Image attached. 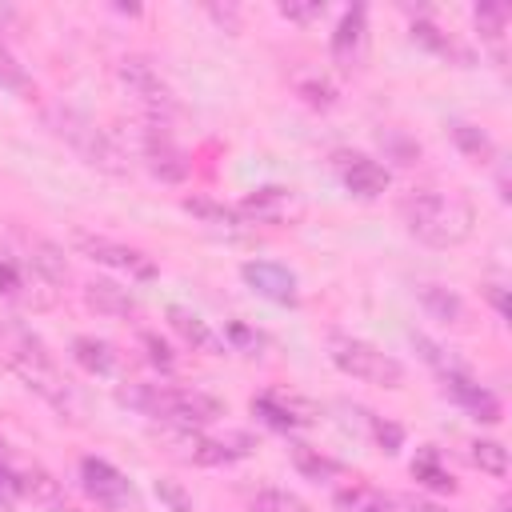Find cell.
I'll list each match as a JSON object with an SVG mask.
<instances>
[{
  "label": "cell",
  "instance_id": "1",
  "mask_svg": "<svg viewBox=\"0 0 512 512\" xmlns=\"http://www.w3.org/2000/svg\"><path fill=\"white\" fill-rule=\"evenodd\" d=\"M408 232L428 244V248H456L472 236L476 208L460 192H440V188H416L400 204Z\"/></svg>",
  "mask_w": 512,
  "mask_h": 512
},
{
  "label": "cell",
  "instance_id": "2",
  "mask_svg": "<svg viewBox=\"0 0 512 512\" xmlns=\"http://www.w3.org/2000/svg\"><path fill=\"white\" fill-rule=\"evenodd\" d=\"M120 404L152 416V420H164L180 432H192V428H204L212 420L224 416V404L200 388H164V384H128L116 392Z\"/></svg>",
  "mask_w": 512,
  "mask_h": 512
},
{
  "label": "cell",
  "instance_id": "3",
  "mask_svg": "<svg viewBox=\"0 0 512 512\" xmlns=\"http://www.w3.org/2000/svg\"><path fill=\"white\" fill-rule=\"evenodd\" d=\"M48 124H52V132H56L84 164H92V168H100V172H112V176L128 172L124 148L112 140V132H104V128H100L96 120H88L84 112L52 108V112H48Z\"/></svg>",
  "mask_w": 512,
  "mask_h": 512
},
{
  "label": "cell",
  "instance_id": "4",
  "mask_svg": "<svg viewBox=\"0 0 512 512\" xmlns=\"http://www.w3.org/2000/svg\"><path fill=\"white\" fill-rule=\"evenodd\" d=\"M8 364H12V372H16L36 396H44L52 408H60V412L72 408V388H68L64 372L56 368V360L44 352V344H40L36 336L12 332V340H8Z\"/></svg>",
  "mask_w": 512,
  "mask_h": 512
},
{
  "label": "cell",
  "instance_id": "5",
  "mask_svg": "<svg viewBox=\"0 0 512 512\" xmlns=\"http://www.w3.org/2000/svg\"><path fill=\"white\" fill-rule=\"evenodd\" d=\"M328 356L340 372L364 380V384H380V388H400L404 384V364L388 352H380L376 344L368 340H356V336H328Z\"/></svg>",
  "mask_w": 512,
  "mask_h": 512
},
{
  "label": "cell",
  "instance_id": "6",
  "mask_svg": "<svg viewBox=\"0 0 512 512\" xmlns=\"http://www.w3.org/2000/svg\"><path fill=\"white\" fill-rule=\"evenodd\" d=\"M116 80L124 84V92L144 108V116L152 124H164L172 112H176V96L172 88L164 84V76L144 60V56H124L116 64Z\"/></svg>",
  "mask_w": 512,
  "mask_h": 512
},
{
  "label": "cell",
  "instance_id": "7",
  "mask_svg": "<svg viewBox=\"0 0 512 512\" xmlns=\"http://www.w3.org/2000/svg\"><path fill=\"white\" fill-rule=\"evenodd\" d=\"M172 448H176V456H184V460H192V464H200V468H216V464H232V460H244L256 444H252V436L248 432H228V436H204L200 428H192V432H172Z\"/></svg>",
  "mask_w": 512,
  "mask_h": 512
},
{
  "label": "cell",
  "instance_id": "8",
  "mask_svg": "<svg viewBox=\"0 0 512 512\" xmlns=\"http://www.w3.org/2000/svg\"><path fill=\"white\" fill-rule=\"evenodd\" d=\"M80 484L108 512H140V496H136L132 480L120 468H112L108 460H100V456H84L80 460Z\"/></svg>",
  "mask_w": 512,
  "mask_h": 512
},
{
  "label": "cell",
  "instance_id": "9",
  "mask_svg": "<svg viewBox=\"0 0 512 512\" xmlns=\"http://www.w3.org/2000/svg\"><path fill=\"white\" fill-rule=\"evenodd\" d=\"M136 140H140V160H144V168H148L156 180H164V184H180V180L192 172L188 152L164 132V124L144 120V128H140Z\"/></svg>",
  "mask_w": 512,
  "mask_h": 512
},
{
  "label": "cell",
  "instance_id": "10",
  "mask_svg": "<svg viewBox=\"0 0 512 512\" xmlns=\"http://www.w3.org/2000/svg\"><path fill=\"white\" fill-rule=\"evenodd\" d=\"M72 244H76L88 260L108 264V268H116V272H128V276H136V280H152V276H156V264H152L140 248L116 244V240H108V236H92V232H72Z\"/></svg>",
  "mask_w": 512,
  "mask_h": 512
},
{
  "label": "cell",
  "instance_id": "11",
  "mask_svg": "<svg viewBox=\"0 0 512 512\" xmlns=\"http://www.w3.org/2000/svg\"><path fill=\"white\" fill-rule=\"evenodd\" d=\"M240 216L248 224H296L304 216V200L288 188H256L240 200Z\"/></svg>",
  "mask_w": 512,
  "mask_h": 512
},
{
  "label": "cell",
  "instance_id": "12",
  "mask_svg": "<svg viewBox=\"0 0 512 512\" xmlns=\"http://www.w3.org/2000/svg\"><path fill=\"white\" fill-rule=\"evenodd\" d=\"M336 172L344 180V188L360 200H376L384 188H388V168L364 152H336Z\"/></svg>",
  "mask_w": 512,
  "mask_h": 512
},
{
  "label": "cell",
  "instance_id": "13",
  "mask_svg": "<svg viewBox=\"0 0 512 512\" xmlns=\"http://www.w3.org/2000/svg\"><path fill=\"white\" fill-rule=\"evenodd\" d=\"M240 276L244 284L272 300V304H296V276L284 268V264H272V260H244L240 264Z\"/></svg>",
  "mask_w": 512,
  "mask_h": 512
},
{
  "label": "cell",
  "instance_id": "14",
  "mask_svg": "<svg viewBox=\"0 0 512 512\" xmlns=\"http://www.w3.org/2000/svg\"><path fill=\"white\" fill-rule=\"evenodd\" d=\"M440 388H444V396H452L460 408H468L476 420H484V424H500V400L484 388V384H476L468 372H444L440 376Z\"/></svg>",
  "mask_w": 512,
  "mask_h": 512
},
{
  "label": "cell",
  "instance_id": "15",
  "mask_svg": "<svg viewBox=\"0 0 512 512\" xmlns=\"http://www.w3.org/2000/svg\"><path fill=\"white\" fill-rule=\"evenodd\" d=\"M252 412H256L264 424L280 428V432H288V428H304V424L316 420V408H312L308 400L288 396V392H276V388L264 392V396H256V400H252Z\"/></svg>",
  "mask_w": 512,
  "mask_h": 512
},
{
  "label": "cell",
  "instance_id": "16",
  "mask_svg": "<svg viewBox=\"0 0 512 512\" xmlns=\"http://www.w3.org/2000/svg\"><path fill=\"white\" fill-rule=\"evenodd\" d=\"M364 40H368V16H364V8L356 4V8H348V12L340 16V24H336V32H332V56H336L344 68H352V64H360V56H364Z\"/></svg>",
  "mask_w": 512,
  "mask_h": 512
},
{
  "label": "cell",
  "instance_id": "17",
  "mask_svg": "<svg viewBox=\"0 0 512 512\" xmlns=\"http://www.w3.org/2000/svg\"><path fill=\"white\" fill-rule=\"evenodd\" d=\"M168 324H172V332L184 340V344H192L196 352H208V356H224V340L196 316V312H188V308H180V304H172L168 308Z\"/></svg>",
  "mask_w": 512,
  "mask_h": 512
},
{
  "label": "cell",
  "instance_id": "18",
  "mask_svg": "<svg viewBox=\"0 0 512 512\" xmlns=\"http://www.w3.org/2000/svg\"><path fill=\"white\" fill-rule=\"evenodd\" d=\"M84 300L100 316H136V296L128 288L112 284V280H88L84 284Z\"/></svg>",
  "mask_w": 512,
  "mask_h": 512
},
{
  "label": "cell",
  "instance_id": "19",
  "mask_svg": "<svg viewBox=\"0 0 512 512\" xmlns=\"http://www.w3.org/2000/svg\"><path fill=\"white\" fill-rule=\"evenodd\" d=\"M16 488L24 500L40 504V508H64V492H60V480H52L44 468H20L16 472Z\"/></svg>",
  "mask_w": 512,
  "mask_h": 512
},
{
  "label": "cell",
  "instance_id": "20",
  "mask_svg": "<svg viewBox=\"0 0 512 512\" xmlns=\"http://www.w3.org/2000/svg\"><path fill=\"white\" fill-rule=\"evenodd\" d=\"M396 500L372 484H348L336 492V512H392Z\"/></svg>",
  "mask_w": 512,
  "mask_h": 512
},
{
  "label": "cell",
  "instance_id": "21",
  "mask_svg": "<svg viewBox=\"0 0 512 512\" xmlns=\"http://www.w3.org/2000/svg\"><path fill=\"white\" fill-rule=\"evenodd\" d=\"M448 132H452V144H456L468 160L488 164V160L496 156V144H492V136H488L484 128H476V124H468V120H452Z\"/></svg>",
  "mask_w": 512,
  "mask_h": 512
},
{
  "label": "cell",
  "instance_id": "22",
  "mask_svg": "<svg viewBox=\"0 0 512 512\" xmlns=\"http://www.w3.org/2000/svg\"><path fill=\"white\" fill-rule=\"evenodd\" d=\"M288 452H292V464H296V472L300 476H308V480H332V476H340L344 472V464L340 460H332V456H324L320 448H312V444H288Z\"/></svg>",
  "mask_w": 512,
  "mask_h": 512
},
{
  "label": "cell",
  "instance_id": "23",
  "mask_svg": "<svg viewBox=\"0 0 512 512\" xmlns=\"http://www.w3.org/2000/svg\"><path fill=\"white\" fill-rule=\"evenodd\" d=\"M416 296H420V304H424L436 320H444V324H460V320H464V300H460L456 292H448V288H440V284H420Z\"/></svg>",
  "mask_w": 512,
  "mask_h": 512
},
{
  "label": "cell",
  "instance_id": "24",
  "mask_svg": "<svg viewBox=\"0 0 512 512\" xmlns=\"http://www.w3.org/2000/svg\"><path fill=\"white\" fill-rule=\"evenodd\" d=\"M412 476L424 484V488H432V492H456V476L440 464V456H436V448H420V456L412 460Z\"/></svg>",
  "mask_w": 512,
  "mask_h": 512
},
{
  "label": "cell",
  "instance_id": "25",
  "mask_svg": "<svg viewBox=\"0 0 512 512\" xmlns=\"http://www.w3.org/2000/svg\"><path fill=\"white\" fill-rule=\"evenodd\" d=\"M72 356H76V364H80L84 372H92V376H108L112 364H116L112 348H108L104 340H96V336H76V340H72Z\"/></svg>",
  "mask_w": 512,
  "mask_h": 512
},
{
  "label": "cell",
  "instance_id": "26",
  "mask_svg": "<svg viewBox=\"0 0 512 512\" xmlns=\"http://www.w3.org/2000/svg\"><path fill=\"white\" fill-rule=\"evenodd\" d=\"M28 260H32V268H36L44 280H52V284H60V280L68 276L64 252H60L52 240H28Z\"/></svg>",
  "mask_w": 512,
  "mask_h": 512
},
{
  "label": "cell",
  "instance_id": "27",
  "mask_svg": "<svg viewBox=\"0 0 512 512\" xmlns=\"http://www.w3.org/2000/svg\"><path fill=\"white\" fill-rule=\"evenodd\" d=\"M184 212L216 224V228H244L248 220L240 216V208H228V204H216V200H204V196H188L184 200Z\"/></svg>",
  "mask_w": 512,
  "mask_h": 512
},
{
  "label": "cell",
  "instance_id": "28",
  "mask_svg": "<svg viewBox=\"0 0 512 512\" xmlns=\"http://www.w3.org/2000/svg\"><path fill=\"white\" fill-rule=\"evenodd\" d=\"M472 16H476L480 36L492 40V44H500V40H504V28H508V20H512V8H508L504 0H488V4H476Z\"/></svg>",
  "mask_w": 512,
  "mask_h": 512
},
{
  "label": "cell",
  "instance_id": "29",
  "mask_svg": "<svg viewBox=\"0 0 512 512\" xmlns=\"http://www.w3.org/2000/svg\"><path fill=\"white\" fill-rule=\"evenodd\" d=\"M468 456H472V464L480 468V472H488V476H508V448L500 444V440H472L468 444Z\"/></svg>",
  "mask_w": 512,
  "mask_h": 512
},
{
  "label": "cell",
  "instance_id": "30",
  "mask_svg": "<svg viewBox=\"0 0 512 512\" xmlns=\"http://www.w3.org/2000/svg\"><path fill=\"white\" fill-rule=\"evenodd\" d=\"M0 88H8V92H16V96H28L32 92V76L24 72V64H20V56L12 52V44L0 36Z\"/></svg>",
  "mask_w": 512,
  "mask_h": 512
},
{
  "label": "cell",
  "instance_id": "31",
  "mask_svg": "<svg viewBox=\"0 0 512 512\" xmlns=\"http://www.w3.org/2000/svg\"><path fill=\"white\" fill-rule=\"evenodd\" d=\"M252 512H308V504L284 488H260L252 496Z\"/></svg>",
  "mask_w": 512,
  "mask_h": 512
},
{
  "label": "cell",
  "instance_id": "32",
  "mask_svg": "<svg viewBox=\"0 0 512 512\" xmlns=\"http://www.w3.org/2000/svg\"><path fill=\"white\" fill-rule=\"evenodd\" d=\"M412 40L416 44H424V48H432V52H440V56H456V60H468V52H460L436 24H428V20H416L412 24Z\"/></svg>",
  "mask_w": 512,
  "mask_h": 512
},
{
  "label": "cell",
  "instance_id": "33",
  "mask_svg": "<svg viewBox=\"0 0 512 512\" xmlns=\"http://www.w3.org/2000/svg\"><path fill=\"white\" fill-rule=\"evenodd\" d=\"M412 344L420 348V356H424V360H428V364H432V368H436L440 376H444V372H464V364H460V360H452V356H448V352H444L440 344H432L428 336L412 332Z\"/></svg>",
  "mask_w": 512,
  "mask_h": 512
},
{
  "label": "cell",
  "instance_id": "34",
  "mask_svg": "<svg viewBox=\"0 0 512 512\" xmlns=\"http://www.w3.org/2000/svg\"><path fill=\"white\" fill-rule=\"evenodd\" d=\"M140 344H144V352H148V360H152L156 368H164V372H172V368H176V356H172V348H168L160 336L144 332V336H140Z\"/></svg>",
  "mask_w": 512,
  "mask_h": 512
},
{
  "label": "cell",
  "instance_id": "35",
  "mask_svg": "<svg viewBox=\"0 0 512 512\" xmlns=\"http://www.w3.org/2000/svg\"><path fill=\"white\" fill-rule=\"evenodd\" d=\"M372 432H376V444H380L384 452H400V440H404L400 424H388V420H372Z\"/></svg>",
  "mask_w": 512,
  "mask_h": 512
},
{
  "label": "cell",
  "instance_id": "36",
  "mask_svg": "<svg viewBox=\"0 0 512 512\" xmlns=\"http://www.w3.org/2000/svg\"><path fill=\"white\" fill-rule=\"evenodd\" d=\"M16 500H20L16 472H8V468L0 464V512H12V508H16Z\"/></svg>",
  "mask_w": 512,
  "mask_h": 512
},
{
  "label": "cell",
  "instance_id": "37",
  "mask_svg": "<svg viewBox=\"0 0 512 512\" xmlns=\"http://www.w3.org/2000/svg\"><path fill=\"white\" fill-rule=\"evenodd\" d=\"M320 12H324V4H320V0H312V4H292V0H288V4H280V16L300 20V24H304V20H316Z\"/></svg>",
  "mask_w": 512,
  "mask_h": 512
},
{
  "label": "cell",
  "instance_id": "38",
  "mask_svg": "<svg viewBox=\"0 0 512 512\" xmlns=\"http://www.w3.org/2000/svg\"><path fill=\"white\" fill-rule=\"evenodd\" d=\"M156 492H160V500H168L176 512H192V500H188L172 480H156Z\"/></svg>",
  "mask_w": 512,
  "mask_h": 512
},
{
  "label": "cell",
  "instance_id": "39",
  "mask_svg": "<svg viewBox=\"0 0 512 512\" xmlns=\"http://www.w3.org/2000/svg\"><path fill=\"white\" fill-rule=\"evenodd\" d=\"M0 292H4V296H20V272H16V264L4 260V256H0Z\"/></svg>",
  "mask_w": 512,
  "mask_h": 512
},
{
  "label": "cell",
  "instance_id": "40",
  "mask_svg": "<svg viewBox=\"0 0 512 512\" xmlns=\"http://www.w3.org/2000/svg\"><path fill=\"white\" fill-rule=\"evenodd\" d=\"M400 508H404V512H448L444 504L424 500V496H404V500H400Z\"/></svg>",
  "mask_w": 512,
  "mask_h": 512
},
{
  "label": "cell",
  "instance_id": "41",
  "mask_svg": "<svg viewBox=\"0 0 512 512\" xmlns=\"http://www.w3.org/2000/svg\"><path fill=\"white\" fill-rule=\"evenodd\" d=\"M228 336H232L236 344H244V348H256V344H260V340H256V336H252L244 324H228Z\"/></svg>",
  "mask_w": 512,
  "mask_h": 512
},
{
  "label": "cell",
  "instance_id": "42",
  "mask_svg": "<svg viewBox=\"0 0 512 512\" xmlns=\"http://www.w3.org/2000/svg\"><path fill=\"white\" fill-rule=\"evenodd\" d=\"M488 300H492V308H496L500 316H508V300H504V288H500V284H488Z\"/></svg>",
  "mask_w": 512,
  "mask_h": 512
},
{
  "label": "cell",
  "instance_id": "43",
  "mask_svg": "<svg viewBox=\"0 0 512 512\" xmlns=\"http://www.w3.org/2000/svg\"><path fill=\"white\" fill-rule=\"evenodd\" d=\"M496 512H508V508H504V504H500V508H496Z\"/></svg>",
  "mask_w": 512,
  "mask_h": 512
}]
</instances>
